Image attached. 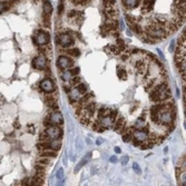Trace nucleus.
Listing matches in <instances>:
<instances>
[{
  "instance_id": "nucleus-24",
  "label": "nucleus",
  "mask_w": 186,
  "mask_h": 186,
  "mask_svg": "<svg viewBox=\"0 0 186 186\" xmlns=\"http://www.w3.org/2000/svg\"><path fill=\"white\" fill-rule=\"evenodd\" d=\"M122 135H123V140L125 142V143H129V142L131 140V138H133V136H131V131L124 133V134H122Z\"/></svg>"
},
{
  "instance_id": "nucleus-11",
  "label": "nucleus",
  "mask_w": 186,
  "mask_h": 186,
  "mask_svg": "<svg viewBox=\"0 0 186 186\" xmlns=\"http://www.w3.org/2000/svg\"><path fill=\"white\" fill-rule=\"evenodd\" d=\"M44 100H45V104H46L48 107L51 106L52 104H55V103L58 102V94L56 93H47L45 94V96H44Z\"/></svg>"
},
{
  "instance_id": "nucleus-8",
  "label": "nucleus",
  "mask_w": 186,
  "mask_h": 186,
  "mask_svg": "<svg viewBox=\"0 0 186 186\" xmlns=\"http://www.w3.org/2000/svg\"><path fill=\"white\" fill-rule=\"evenodd\" d=\"M47 63H48L47 56L41 55V54H40L38 57H36V58L34 59V61H32V67L36 68V69H40V70H42V69L47 66Z\"/></svg>"
},
{
  "instance_id": "nucleus-22",
  "label": "nucleus",
  "mask_w": 186,
  "mask_h": 186,
  "mask_svg": "<svg viewBox=\"0 0 186 186\" xmlns=\"http://www.w3.org/2000/svg\"><path fill=\"white\" fill-rule=\"evenodd\" d=\"M75 87H77V89L83 95H85V94L87 93V92H89V88H88V86L86 84H83V83H80V84H78L77 86H75Z\"/></svg>"
},
{
  "instance_id": "nucleus-3",
  "label": "nucleus",
  "mask_w": 186,
  "mask_h": 186,
  "mask_svg": "<svg viewBox=\"0 0 186 186\" xmlns=\"http://www.w3.org/2000/svg\"><path fill=\"white\" fill-rule=\"evenodd\" d=\"M176 175H177L179 185L185 186V155L181 157V159L178 162V166L176 167Z\"/></svg>"
},
{
  "instance_id": "nucleus-30",
  "label": "nucleus",
  "mask_w": 186,
  "mask_h": 186,
  "mask_svg": "<svg viewBox=\"0 0 186 186\" xmlns=\"http://www.w3.org/2000/svg\"><path fill=\"white\" fill-rule=\"evenodd\" d=\"M63 168H60L59 170L57 172V178H58V179H63Z\"/></svg>"
},
{
  "instance_id": "nucleus-27",
  "label": "nucleus",
  "mask_w": 186,
  "mask_h": 186,
  "mask_svg": "<svg viewBox=\"0 0 186 186\" xmlns=\"http://www.w3.org/2000/svg\"><path fill=\"white\" fill-rule=\"evenodd\" d=\"M44 125H45L46 127H49V126H52V125H54L52 122L50 120V118H49V115H48L46 118H45V120H44Z\"/></svg>"
},
{
  "instance_id": "nucleus-1",
  "label": "nucleus",
  "mask_w": 186,
  "mask_h": 186,
  "mask_svg": "<svg viewBox=\"0 0 186 186\" xmlns=\"http://www.w3.org/2000/svg\"><path fill=\"white\" fill-rule=\"evenodd\" d=\"M128 27L140 39L161 42L185 22V0H122Z\"/></svg>"
},
{
  "instance_id": "nucleus-26",
  "label": "nucleus",
  "mask_w": 186,
  "mask_h": 186,
  "mask_svg": "<svg viewBox=\"0 0 186 186\" xmlns=\"http://www.w3.org/2000/svg\"><path fill=\"white\" fill-rule=\"evenodd\" d=\"M69 72H70V74H72V76H77L78 74H79V72H80V69L78 67H74V68H69Z\"/></svg>"
},
{
  "instance_id": "nucleus-32",
  "label": "nucleus",
  "mask_w": 186,
  "mask_h": 186,
  "mask_svg": "<svg viewBox=\"0 0 186 186\" xmlns=\"http://www.w3.org/2000/svg\"><path fill=\"white\" fill-rule=\"evenodd\" d=\"M28 127H29V131H29L30 134H34V133H35V126H34V125L29 124V125H28Z\"/></svg>"
},
{
  "instance_id": "nucleus-14",
  "label": "nucleus",
  "mask_w": 186,
  "mask_h": 186,
  "mask_svg": "<svg viewBox=\"0 0 186 186\" xmlns=\"http://www.w3.org/2000/svg\"><path fill=\"white\" fill-rule=\"evenodd\" d=\"M60 50L63 51V52H66L68 56H74V57H79L80 56V50L78 49V48H66V49H60Z\"/></svg>"
},
{
  "instance_id": "nucleus-2",
  "label": "nucleus",
  "mask_w": 186,
  "mask_h": 186,
  "mask_svg": "<svg viewBox=\"0 0 186 186\" xmlns=\"http://www.w3.org/2000/svg\"><path fill=\"white\" fill-rule=\"evenodd\" d=\"M56 42L60 46V48L66 49V48H70L72 47L76 41L75 39L72 38V36H69L67 32H63V31H57L56 35Z\"/></svg>"
},
{
  "instance_id": "nucleus-25",
  "label": "nucleus",
  "mask_w": 186,
  "mask_h": 186,
  "mask_svg": "<svg viewBox=\"0 0 186 186\" xmlns=\"http://www.w3.org/2000/svg\"><path fill=\"white\" fill-rule=\"evenodd\" d=\"M39 140H40V142H50V137L47 135V133L45 131H42L41 134H40V136H39Z\"/></svg>"
},
{
  "instance_id": "nucleus-23",
  "label": "nucleus",
  "mask_w": 186,
  "mask_h": 186,
  "mask_svg": "<svg viewBox=\"0 0 186 186\" xmlns=\"http://www.w3.org/2000/svg\"><path fill=\"white\" fill-rule=\"evenodd\" d=\"M81 83V78L78 76H72V78L70 79V81H69V85L72 86V87H75V86H77L78 84H80Z\"/></svg>"
},
{
  "instance_id": "nucleus-29",
  "label": "nucleus",
  "mask_w": 186,
  "mask_h": 186,
  "mask_svg": "<svg viewBox=\"0 0 186 186\" xmlns=\"http://www.w3.org/2000/svg\"><path fill=\"white\" fill-rule=\"evenodd\" d=\"M49 108H50V110H52V111H55V110H59V105H58L57 103H55V104H52L51 106H49Z\"/></svg>"
},
{
  "instance_id": "nucleus-16",
  "label": "nucleus",
  "mask_w": 186,
  "mask_h": 186,
  "mask_svg": "<svg viewBox=\"0 0 186 186\" xmlns=\"http://www.w3.org/2000/svg\"><path fill=\"white\" fill-rule=\"evenodd\" d=\"M40 156L49 157V158H55V157H57V152H56V151H52V149H46V151H41Z\"/></svg>"
},
{
  "instance_id": "nucleus-20",
  "label": "nucleus",
  "mask_w": 186,
  "mask_h": 186,
  "mask_svg": "<svg viewBox=\"0 0 186 186\" xmlns=\"http://www.w3.org/2000/svg\"><path fill=\"white\" fill-rule=\"evenodd\" d=\"M37 148L39 151H46V149H50V142H40L37 144Z\"/></svg>"
},
{
  "instance_id": "nucleus-4",
  "label": "nucleus",
  "mask_w": 186,
  "mask_h": 186,
  "mask_svg": "<svg viewBox=\"0 0 186 186\" xmlns=\"http://www.w3.org/2000/svg\"><path fill=\"white\" fill-rule=\"evenodd\" d=\"M45 131L47 133V135L50 137V140H61L63 138V131L61 129V127H59L58 125L46 127Z\"/></svg>"
},
{
  "instance_id": "nucleus-17",
  "label": "nucleus",
  "mask_w": 186,
  "mask_h": 186,
  "mask_svg": "<svg viewBox=\"0 0 186 186\" xmlns=\"http://www.w3.org/2000/svg\"><path fill=\"white\" fill-rule=\"evenodd\" d=\"M61 147V140H50V149L52 151H59Z\"/></svg>"
},
{
  "instance_id": "nucleus-5",
  "label": "nucleus",
  "mask_w": 186,
  "mask_h": 186,
  "mask_svg": "<svg viewBox=\"0 0 186 186\" xmlns=\"http://www.w3.org/2000/svg\"><path fill=\"white\" fill-rule=\"evenodd\" d=\"M49 28H42L39 30V32L36 35V40L40 46H45L50 44V35L48 32Z\"/></svg>"
},
{
  "instance_id": "nucleus-21",
  "label": "nucleus",
  "mask_w": 186,
  "mask_h": 186,
  "mask_svg": "<svg viewBox=\"0 0 186 186\" xmlns=\"http://www.w3.org/2000/svg\"><path fill=\"white\" fill-rule=\"evenodd\" d=\"M37 163H38V164H41V165H45V166H48L51 164L50 158H49V157H44V156L39 157L38 159H37Z\"/></svg>"
},
{
  "instance_id": "nucleus-31",
  "label": "nucleus",
  "mask_w": 186,
  "mask_h": 186,
  "mask_svg": "<svg viewBox=\"0 0 186 186\" xmlns=\"http://www.w3.org/2000/svg\"><path fill=\"white\" fill-rule=\"evenodd\" d=\"M42 70H44V72H45V74H46L47 76H48V75H51V70H50V68L48 67V66H46V67L44 68V69H42Z\"/></svg>"
},
{
  "instance_id": "nucleus-9",
  "label": "nucleus",
  "mask_w": 186,
  "mask_h": 186,
  "mask_svg": "<svg viewBox=\"0 0 186 186\" xmlns=\"http://www.w3.org/2000/svg\"><path fill=\"white\" fill-rule=\"evenodd\" d=\"M83 96H84V95L77 89V87H72V89H70L69 93H68V99H69V103H70L72 105L74 103L78 102Z\"/></svg>"
},
{
  "instance_id": "nucleus-28",
  "label": "nucleus",
  "mask_w": 186,
  "mask_h": 186,
  "mask_svg": "<svg viewBox=\"0 0 186 186\" xmlns=\"http://www.w3.org/2000/svg\"><path fill=\"white\" fill-rule=\"evenodd\" d=\"M133 169H134V170H135V173L138 174V175H140V173H142V170H140V166H138L137 163H134V164H133Z\"/></svg>"
},
{
  "instance_id": "nucleus-7",
  "label": "nucleus",
  "mask_w": 186,
  "mask_h": 186,
  "mask_svg": "<svg viewBox=\"0 0 186 186\" xmlns=\"http://www.w3.org/2000/svg\"><path fill=\"white\" fill-rule=\"evenodd\" d=\"M39 87H40V89H41V90L45 94H47V93H52V92H55V90H56L55 83L51 80L50 78H45L44 80L40 81V84H39Z\"/></svg>"
},
{
  "instance_id": "nucleus-19",
  "label": "nucleus",
  "mask_w": 186,
  "mask_h": 186,
  "mask_svg": "<svg viewBox=\"0 0 186 186\" xmlns=\"http://www.w3.org/2000/svg\"><path fill=\"white\" fill-rule=\"evenodd\" d=\"M117 76L120 78V79H123V80H126L127 79V72H126V69L123 67H118L117 68Z\"/></svg>"
},
{
  "instance_id": "nucleus-10",
  "label": "nucleus",
  "mask_w": 186,
  "mask_h": 186,
  "mask_svg": "<svg viewBox=\"0 0 186 186\" xmlns=\"http://www.w3.org/2000/svg\"><path fill=\"white\" fill-rule=\"evenodd\" d=\"M49 118L50 120L52 122L54 125H63V114L60 113L59 110H55V111H52L51 114H49Z\"/></svg>"
},
{
  "instance_id": "nucleus-6",
  "label": "nucleus",
  "mask_w": 186,
  "mask_h": 186,
  "mask_svg": "<svg viewBox=\"0 0 186 186\" xmlns=\"http://www.w3.org/2000/svg\"><path fill=\"white\" fill-rule=\"evenodd\" d=\"M74 63H75V61L70 59L69 57H67V56H60L58 60H57V66L61 72L66 70L68 68H72L74 66Z\"/></svg>"
},
{
  "instance_id": "nucleus-36",
  "label": "nucleus",
  "mask_w": 186,
  "mask_h": 186,
  "mask_svg": "<svg viewBox=\"0 0 186 186\" xmlns=\"http://www.w3.org/2000/svg\"><path fill=\"white\" fill-rule=\"evenodd\" d=\"M102 143H103V140H102V138H98L97 144H98V145H100V144H102Z\"/></svg>"
},
{
  "instance_id": "nucleus-33",
  "label": "nucleus",
  "mask_w": 186,
  "mask_h": 186,
  "mask_svg": "<svg viewBox=\"0 0 186 186\" xmlns=\"http://www.w3.org/2000/svg\"><path fill=\"white\" fill-rule=\"evenodd\" d=\"M127 162H128V157H127V156H124L123 158H122V165H126Z\"/></svg>"
},
{
  "instance_id": "nucleus-35",
  "label": "nucleus",
  "mask_w": 186,
  "mask_h": 186,
  "mask_svg": "<svg viewBox=\"0 0 186 186\" xmlns=\"http://www.w3.org/2000/svg\"><path fill=\"white\" fill-rule=\"evenodd\" d=\"M115 153H116V154H120V153H122L120 148H119V147H115Z\"/></svg>"
},
{
  "instance_id": "nucleus-37",
  "label": "nucleus",
  "mask_w": 186,
  "mask_h": 186,
  "mask_svg": "<svg viewBox=\"0 0 186 186\" xmlns=\"http://www.w3.org/2000/svg\"><path fill=\"white\" fill-rule=\"evenodd\" d=\"M167 152H168V148L166 147L165 149H164V153H165V154H167Z\"/></svg>"
},
{
  "instance_id": "nucleus-15",
  "label": "nucleus",
  "mask_w": 186,
  "mask_h": 186,
  "mask_svg": "<svg viewBox=\"0 0 186 186\" xmlns=\"http://www.w3.org/2000/svg\"><path fill=\"white\" fill-rule=\"evenodd\" d=\"M146 125H148V124L145 122V115H143L142 117H140V119H138L137 122H135V124L131 127H133L134 129H142V128L145 127Z\"/></svg>"
},
{
  "instance_id": "nucleus-18",
  "label": "nucleus",
  "mask_w": 186,
  "mask_h": 186,
  "mask_svg": "<svg viewBox=\"0 0 186 186\" xmlns=\"http://www.w3.org/2000/svg\"><path fill=\"white\" fill-rule=\"evenodd\" d=\"M61 79H63L65 83H69L70 81V79L72 78V75L70 74V72H69V69H66V70H63V72H61Z\"/></svg>"
},
{
  "instance_id": "nucleus-13",
  "label": "nucleus",
  "mask_w": 186,
  "mask_h": 186,
  "mask_svg": "<svg viewBox=\"0 0 186 186\" xmlns=\"http://www.w3.org/2000/svg\"><path fill=\"white\" fill-rule=\"evenodd\" d=\"M46 173H47V166L36 163V165H35V176H38V177L45 178V175H46Z\"/></svg>"
},
{
  "instance_id": "nucleus-12",
  "label": "nucleus",
  "mask_w": 186,
  "mask_h": 186,
  "mask_svg": "<svg viewBox=\"0 0 186 186\" xmlns=\"http://www.w3.org/2000/svg\"><path fill=\"white\" fill-rule=\"evenodd\" d=\"M97 120L99 122L100 125L105 126L107 129H110V128L113 129V127H114V125H115V119L109 117L108 115H107V116H103V117H100V118L97 119Z\"/></svg>"
},
{
  "instance_id": "nucleus-34",
  "label": "nucleus",
  "mask_w": 186,
  "mask_h": 186,
  "mask_svg": "<svg viewBox=\"0 0 186 186\" xmlns=\"http://www.w3.org/2000/svg\"><path fill=\"white\" fill-rule=\"evenodd\" d=\"M117 161H118V159H117V157L116 156L110 157V162H111V163H117Z\"/></svg>"
}]
</instances>
